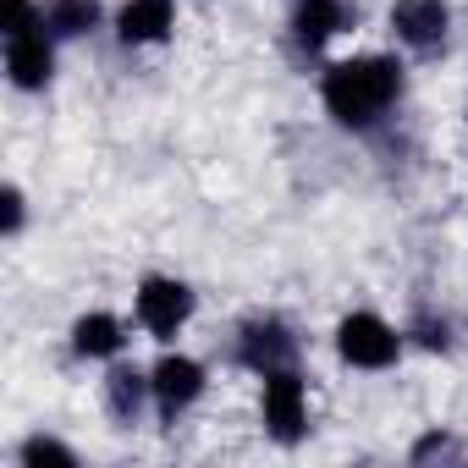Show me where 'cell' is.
I'll list each match as a JSON object with an SVG mask.
<instances>
[{"mask_svg": "<svg viewBox=\"0 0 468 468\" xmlns=\"http://www.w3.org/2000/svg\"><path fill=\"white\" fill-rule=\"evenodd\" d=\"M6 231H12V238L23 231V193L17 187H6Z\"/></svg>", "mask_w": 468, "mask_h": 468, "instance_id": "17", "label": "cell"}, {"mask_svg": "<svg viewBox=\"0 0 468 468\" xmlns=\"http://www.w3.org/2000/svg\"><path fill=\"white\" fill-rule=\"evenodd\" d=\"M408 336H413L424 353H446V347H452V325H446V320H435V314H419V320L408 325Z\"/></svg>", "mask_w": 468, "mask_h": 468, "instance_id": "14", "label": "cell"}, {"mask_svg": "<svg viewBox=\"0 0 468 468\" xmlns=\"http://www.w3.org/2000/svg\"><path fill=\"white\" fill-rule=\"evenodd\" d=\"M402 342H408V331L386 325V320L369 314V309H358V314H347V320L336 325V353H342V364H353V369H391V364L402 358Z\"/></svg>", "mask_w": 468, "mask_h": 468, "instance_id": "2", "label": "cell"}, {"mask_svg": "<svg viewBox=\"0 0 468 468\" xmlns=\"http://www.w3.org/2000/svg\"><path fill=\"white\" fill-rule=\"evenodd\" d=\"M45 28L56 39H83L100 28V0H50L45 6Z\"/></svg>", "mask_w": 468, "mask_h": 468, "instance_id": "13", "label": "cell"}, {"mask_svg": "<svg viewBox=\"0 0 468 468\" xmlns=\"http://www.w3.org/2000/svg\"><path fill=\"white\" fill-rule=\"evenodd\" d=\"M238 364L254 369L260 380L276 375V369H298V336H292V325L276 320V314L249 320V325L238 331Z\"/></svg>", "mask_w": 468, "mask_h": 468, "instance_id": "4", "label": "cell"}, {"mask_svg": "<svg viewBox=\"0 0 468 468\" xmlns=\"http://www.w3.org/2000/svg\"><path fill=\"white\" fill-rule=\"evenodd\" d=\"M149 391H154V413L171 424L176 413H187V408L204 397V364L187 358V353H165V358L149 369Z\"/></svg>", "mask_w": 468, "mask_h": 468, "instance_id": "6", "label": "cell"}, {"mask_svg": "<svg viewBox=\"0 0 468 468\" xmlns=\"http://www.w3.org/2000/svg\"><path fill=\"white\" fill-rule=\"evenodd\" d=\"M144 402H154L149 375H144V369H133V364H116V369L105 375V408H111V419L133 424V419L144 413Z\"/></svg>", "mask_w": 468, "mask_h": 468, "instance_id": "11", "label": "cell"}, {"mask_svg": "<svg viewBox=\"0 0 468 468\" xmlns=\"http://www.w3.org/2000/svg\"><path fill=\"white\" fill-rule=\"evenodd\" d=\"M50 28H17L6 39V72L17 89H45L50 72H56V50H50Z\"/></svg>", "mask_w": 468, "mask_h": 468, "instance_id": "8", "label": "cell"}, {"mask_svg": "<svg viewBox=\"0 0 468 468\" xmlns=\"http://www.w3.org/2000/svg\"><path fill=\"white\" fill-rule=\"evenodd\" d=\"M347 28V0H298L292 12V39L303 50H320L325 39H336Z\"/></svg>", "mask_w": 468, "mask_h": 468, "instance_id": "10", "label": "cell"}, {"mask_svg": "<svg viewBox=\"0 0 468 468\" xmlns=\"http://www.w3.org/2000/svg\"><path fill=\"white\" fill-rule=\"evenodd\" d=\"M176 28V0H127L116 12V34L122 45H160Z\"/></svg>", "mask_w": 468, "mask_h": 468, "instance_id": "9", "label": "cell"}, {"mask_svg": "<svg viewBox=\"0 0 468 468\" xmlns=\"http://www.w3.org/2000/svg\"><path fill=\"white\" fill-rule=\"evenodd\" d=\"M122 342H127V331H122V320L105 314V309H94V314H83V320L72 325V353H78V358H116Z\"/></svg>", "mask_w": 468, "mask_h": 468, "instance_id": "12", "label": "cell"}, {"mask_svg": "<svg viewBox=\"0 0 468 468\" xmlns=\"http://www.w3.org/2000/svg\"><path fill=\"white\" fill-rule=\"evenodd\" d=\"M23 463L28 468H39V463H78V452L61 446L56 435H34V441H23Z\"/></svg>", "mask_w": 468, "mask_h": 468, "instance_id": "15", "label": "cell"}, {"mask_svg": "<svg viewBox=\"0 0 468 468\" xmlns=\"http://www.w3.org/2000/svg\"><path fill=\"white\" fill-rule=\"evenodd\" d=\"M193 320V287L176 282V276H144L138 282V325L149 336H176L182 325Z\"/></svg>", "mask_w": 468, "mask_h": 468, "instance_id": "5", "label": "cell"}, {"mask_svg": "<svg viewBox=\"0 0 468 468\" xmlns=\"http://www.w3.org/2000/svg\"><path fill=\"white\" fill-rule=\"evenodd\" d=\"M408 457H413V463H430V457H457V441H452L446 430H430V435H424Z\"/></svg>", "mask_w": 468, "mask_h": 468, "instance_id": "16", "label": "cell"}, {"mask_svg": "<svg viewBox=\"0 0 468 468\" xmlns=\"http://www.w3.org/2000/svg\"><path fill=\"white\" fill-rule=\"evenodd\" d=\"M260 413H265V430H271L282 446H298V441L309 435V386H303V375H298V369L265 375Z\"/></svg>", "mask_w": 468, "mask_h": 468, "instance_id": "3", "label": "cell"}, {"mask_svg": "<svg viewBox=\"0 0 468 468\" xmlns=\"http://www.w3.org/2000/svg\"><path fill=\"white\" fill-rule=\"evenodd\" d=\"M391 34H397L408 50L430 56V50H441L446 34H452V6H446V0H391Z\"/></svg>", "mask_w": 468, "mask_h": 468, "instance_id": "7", "label": "cell"}, {"mask_svg": "<svg viewBox=\"0 0 468 468\" xmlns=\"http://www.w3.org/2000/svg\"><path fill=\"white\" fill-rule=\"evenodd\" d=\"M402 94V61L397 56H353V61H336L325 78H320V100L325 111L342 122V127H375Z\"/></svg>", "mask_w": 468, "mask_h": 468, "instance_id": "1", "label": "cell"}]
</instances>
